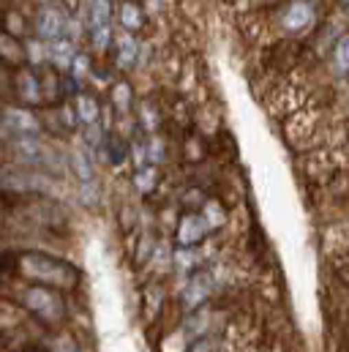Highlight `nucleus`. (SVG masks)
<instances>
[{"label":"nucleus","mask_w":349,"mask_h":352,"mask_svg":"<svg viewBox=\"0 0 349 352\" xmlns=\"http://www.w3.org/2000/svg\"><path fill=\"white\" fill-rule=\"evenodd\" d=\"M33 3H38V6H44V3H49V0H33Z\"/></svg>","instance_id":"nucleus-27"},{"label":"nucleus","mask_w":349,"mask_h":352,"mask_svg":"<svg viewBox=\"0 0 349 352\" xmlns=\"http://www.w3.org/2000/svg\"><path fill=\"white\" fill-rule=\"evenodd\" d=\"M5 156L16 167H33V170H52V162L58 159L49 142L41 134L27 137H8L5 140Z\"/></svg>","instance_id":"nucleus-4"},{"label":"nucleus","mask_w":349,"mask_h":352,"mask_svg":"<svg viewBox=\"0 0 349 352\" xmlns=\"http://www.w3.org/2000/svg\"><path fill=\"white\" fill-rule=\"evenodd\" d=\"M8 300H14L30 322H36L44 331H60L69 322V300L66 292L44 284H30V281H16L8 287Z\"/></svg>","instance_id":"nucleus-1"},{"label":"nucleus","mask_w":349,"mask_h":352,"mask_svg":"<svg viewBox=\"0 0 349 352\" xmlns=\"http://www.w3.org/2000/svg\"><path fill=\"white\" fill-rule=\"evenodd\" d=\"M87 3H90V0H87Z\"/></svg>","instance_id":"nucleus-29"},{"label":"nucleus","mask_w":349,"mask_h":352,"mask_svg":"<svg viewBox=\"0 0 349 352\" xmlns=\"http://www.w3.org/2000/svg\"><path fill=\"white\" fill-rule=\"evenodd\" d=\"M109 104L115 107L117 115H128L131 107H134V88H131V82L117 80V82L109 88Z\"/></svg>","instance_id":"nucleus-20"},{"label":"nucleus","mask_w":349,"mask_h":352,"mask_svg":"<svg viewBox=\"0 0 349 352\" xmlns=\"http://www.w3.org/2000/svg\"><path fill=\"white\" fill-rule=\"evenodd\" d=\"M66 30H69V16H66L63 8L49 6V3L38 6L36 16H33V33H36V38H41L44 44H52L58 38H66Z\"/></svg>","instance_id":"nucleus-8"},{"label":"nucleus","mask_w":349,"mask_h":352,"mask_svg":"<svg viewBox=\"0 0 349 352\" xmlns=\"http://www.w3.org/2000/svg\"><path fill=\"white\" fill-rule=\"evenodd\" d=\"M112 47H115V66L128 72L139 58V44H137L134 33H123V36L112 38Z\"/></svg>","instance_id":"nucleus-16"},{"label":"nucleus","mask_w":349,"mask_h":352,"mask_svg":"<svg viewBox=\"0 0 349 352\" xmlns=\"http://www.w3.org/2000/svg\"><path fill=\"white\" fill-rule=\"evenodd\" d=\"M314 22H317V8L308 0H292L281 11V28L286 33H295V36L297 33H306Z\"/></svg>","instance_id":"nucleus-10"},{"label":"nucleus","mask_w":349,"mask_h":352,"mask_svg":"<svg viewBox=\"0 0 349 352\" xmlns=\"http://www.w3.org/2000/svg\"><path fill=\"white\" fill-rule=\"evenodd\" d=\"M74 112H77V120L80 123H85V126H95L98 123V118H101V101L93 96V93H85V90H80L77 96H74Z\"/></svg>","instance_id":"nucleus-17"},{"label":"nucleus","mask_w":349,"mask_h":352,"mask_svg":"<svg viewBox=\"0 0 349 352\" xmlns=\"http://www.w3.org/2000/svg\"><path fill=\"white\" fill-rule=\"evenodd\" d=\"M202 216L207 219V224L216 230V227H221L224 224V219H227V213H224V208H221V202H216V199H205V205H202Z\"/></svg>","instance_id":"nucleus-23"},{"label":"nucleus","mask_w":349,"mask_h":352,"mask_svg":"<svg viewBox=\"0 0 349 352\" xmlns=\"http://www.w3.org/2000/svg\"><path fill=\"white\" fill-rule=\"evenodd\" d=\"M49 352H82V347L74 333H63V328H60V331H55V344Z\"/></svg>","instance_id":"nucleus-24"},{"label":"nucleus","mask_w":349,"mask_h":352,"mask_svg":"<svg viewBox=\"0 0 349 352\" xmlns=\"http://www.w3.org/2000/svg\"><path fill=\"white\" fill-rule=\"evenodd\" d=\"M25 41L14 33H8L5 28H0V66L5 69H19L25 66Z\"/></svg>","instance_id":"nucleus-13"},{"label":"nucleus","mask_w":349,"mask_h":352,"mask_svg":"<svg viewBox=\"0 0 349 352\" xmlns=\"http://www.w3.org/2000/svg\"><path fill=\"white\" fill-rule=\"evenodd\" d=\"M16 352H49L47 347H22V350H16Z\"/></svg>","instance_id":"nucleus-26"},{"label":"nucleus","mask_w":349,"mask_h":352,"mask_svg":"<svg viewBox=\"0 0 349 352\" xmlns=\"http://www.w3.org/2000/svg\"><path fill=\"white\" fill-rule=\"evenodd\" d=\"M11 227L27 230V232H44V235H60L69 230V213L63 205L47 194L19 197L14 205H8Z\"/></svg>","instance_id":"nucleus-3"},{"label":"nucleus","mask_w":349,"mask_h":352,"mask_svg":"<svg viewBox=\"0 0 349 352\" xmlns=\"http://www.w3.org/2000/svg\"><path fill=\"white\" fill-rule=\"evenodd\" d=\"M41 123H44V129H47V131H55V134H71V131L80 126L74 107H71V104H66V101L47 107V112L41 115Z\"/></svg>","instance_id":"nucleus-12"},{"label":"nucleus","mask_w":349,"mask_h":352,"mask_svg":"<svg viewBox=\"0 0 349 352\" xmlns=\"http://www.w3.org/2000/svg\"><path fill=\"white\" fill-rule=\"evenodd\" d=\"M0 129L8 137H27V134H41L44 123L33 107L5 104V107H0Z\"/></svg>","instance_id":"nucleus-5"},{"label":"nucleus","mask_w":349,"mask_h":352,"mask_svg":"<svg viewBox=\"0 0 349 352\" xmlns=\"http://www.w3.org/2000/svg\"><path fill=\"white\" fill-rule=\"evenodd\" d=\"M164 298H167V292H164V284H161V281H150V284L145 287V292H142V314L156 320V317L161 314Z\"/></svg>","instance_id":"nucleus-19"},{"label":"nucleus","mask_w":349,"mask_h":352,"mask_svg":"<svg viewBox=\"0 0 349 352\" xmlns=\"http://www.w3.org/2000/svg\"><path fill=\"white\" fill-rule=\"evenodd\" d=\"M128 153H131V148H128V142H126L120 134H115V131H106V134H104V140H101V156H104V162H106L109 167L126 164Z\"/></svg>","instance_id":"nucleus-15"},{"label":"nucleus","mask_w":349,"mask_h":352,"mask_svg":"<svg viewBox=\"0 0 349 352\" xmlns=\"http://www.w3.org/2000/svg\"><path fill=\"white\" fill-rule=\"evenodd\" d=\"M117 19H120L126 33H137V30L145 28V11L137 0H123L120 8H117Z\"/></svg>","instance_id":"nucleus-18"},{"label":"nucleus","mask_w":349,"mask_h":352,"mask_svg":"<svg viewBox=\"0 0 349 352\" xmlns=\"http://www.w3.org/2000/svg\"><path fill=\"white\" fill-rule=\"evenodd\" d=\"M210 232H213V227L207 224L202 210H185V213H180L177 227H174V246L180 252H188V249L199 246Z\"/></svg>","instance_id":"nucleus-7"},{"label":"nucleus","mask_w":349,"mask_h":352,"mask_svg":"<svg viewBox=\"0 0 349 352\" xmlns=\"http://www.w3.org/2000/svg\"><path fill=\"white\" fill-rule=\"evenodd\" d=\"M267 3H278V0H267Z\"/></svg>","instance_id":"nucleus-28"},{"label":"nucleus","mask_w":349,"mask_h":352,"mask_svg":"<svg viewBox=\"0 0 349 352\" xmlns=\"http://www.w3.org/2000/svg\"><path fill=\"white\" fill-rule=\"evenodd\" d=\"M156 183H159V170H156L153 164H139V167H137V173H134V186H137V191L150 194V191L156 188Z\"/></svg>","instance_id":"nucleus-22"},{"label":"nucleus","mask_w":349,"mask_h":352,"mask_svg":"<svg viewBox=\"0 0 349 352\" xmlns=\"http://www.w3.org/2000/svg\"><path fill=\"white\" fill-rule=\"evenodd\" d=\"M330 63L336 77H349V33H341L330 50Z\"/></svg>","instance_id":"nucleus-21"},{"label":"nucleus","mask_w":349,"mask_h":352,"mask_svg":"<svg viewBox=\"0 0 349 352\" xmlns=\"http://www.w3.org/2000/svg\"><path fill=\"white\" fill-rule=\"evenodd\" d=\"M112 0H90L87 6V38L95 52H104L112 44Z\"/></svg>","instance_id":"nucleus-6"},{"label":"nucleus","mask_w":349,"mask_h":352,"mask_svg":"<svg viewBox=\"0 0 349 352\" xmlns=\"http://www.w3.org/2000/svg\"><path fill=\"white\" fill-rule=\"evenodd\" d=\"M185 352H218V339L213 336H196Z\"/></svg>","instance_id":"nucleus-25"},{"label":"nucleus","mask_w":349,"mask_h":352,"mask_svg":"<svg viewBox=\"0 0 349 352\" xmlns=\"http://www.w3.org/2000/svg\"><path fill=\"white\" fill-rule=\"evenodd\" d=\"M210 295H213V276H210L207 270H196V273L188 278V284L183 287L180 303H183L185 311H194L196 306H205V303L210 300Z\"/></svg>","instance_id":"nucleus-11"},{"label":"nucleus","mask_w":349,"mask_h":352,"mask_svg":"<svg viewBox=\"0 0 349 352\" xmlns=\"http://www.w3.org/2000/svg\"><path fill=\"white\" fill-rule=\"evenodd\" d=\"M38 85H41V101L44 107H52V104H60L66 96H63V74L52 66L41 69L38 72Z\"/></svg>","instance_id":"nucleus-14"},{"label":"nucleus","mask_w":349,"mask_h":352,"mask_svg":"<svg viewBox=\"0 0 349 352\" xmlns=\"http://www.w3.org/2000/svg\"><path fill=\"white\" fill-rule=\"evenodd\" d=\"M8 93L16 98L22 107H38L41 101V85H38V72L30 66H19L8 72Z\"/></svg>","instance_id":"nucleus-9"},{"label":"nucleus","mask_w":349,"mask_h":352,"mask_svg":"<svg viewBox=\"0 0 349 352\" xmlns=\"http://www.w3.org/2000/svg\"><path fill=\"white\" fill-rule=\"evenodd\" d=\"M14 276L19 281L55 287L60 292H74L82 284V270L77 265L38 249L14 252Z\"/></svg>","instance_id":"nucleus-2"}]
</instances>
